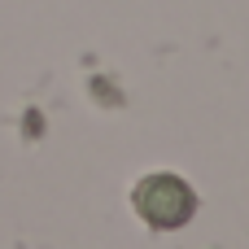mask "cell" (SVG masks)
<instances>
[{"label": "cell", "instance_id": "cell-1", "mask_svg": "<svg viewBox=\"0 0 249 249\" xmlns=\"http://www.w3.org/2000/svg\"><path fill=\"white\" fill-rule=\"evenodd\" d=\"M131 206H136V214H140L149 228L171 232V228H184V223L197 214V193H193V184H184L179 175L158 171V175H144V179L131 188Z\"/></svg>", "mask_w": 249, "mask_h": 249}]
</instances>
